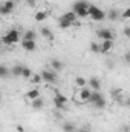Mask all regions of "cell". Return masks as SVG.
<instances>
[{
	"mask_svg": "<svg viewBox=\"0 0 130 132\" xmlns=\"http://www.w3.org/2000/svg\"><path fill=\"white\" fill-rule=\"evenodd\" d=\"M89 8H90V3H87L86 0H78L73 3V12L78 15V17H89Z\"/></svg>",
	"mask_w": 130,
	"mask_h": 132,
	"instance_id": "cell-1",
	"label": "cell"
},
{
	"mask_svg": "<svg viewBox=\"0 0 130 132\" xmlns=\"http://www.w3.org/2000/svg\"><path fill=\"white\" fill-rule=\"evenodd\" d=\"M18 40H20V32L17 29H9L2 37V42L5 45H15V43H18Z\"/></svg>",
	"mask_w": 130,
	"mask_h": 132,
	"instance_id": "cell-2",
	"label": "cell"
},
{
	"mask_svg": "<svg viewBox=\"0 0 130 132\" xmlns=\"http://www.w3.org/2000/svg\"><path fill=\"white\" fill-rule=\"evenodd\" d=\"M89 17L92 20H95V22H101V20L106 19V12L103 9H99L98 6H95V5H90V8H89Z\"/></svg>",
	"mask_w": 130,
	"mask_h": 132,
	"instance_id": "cell-3",
	"label": "cell"
},
{
	"mask_svg": "<svg viewBox=\"0 0 130 132\" xmlns=\"http://www.w3.org/2000/svg\"><path fill=\"white\" fill-rule=\"evenodd\" d=\"M95 108H98V109H103L104 106H106V98L103 97V94L99 92V91H94L92 92V97H90V100H89Z\"/></svg>",
	"mask_w": 130,
	"mask_h": 132,
	"instance_id": "cell-4",
	"label": "cell"
},
{
	"mask_svg": "<svg viewBox=\"0 0 130 132\" xmlns=\"http://www.w3.org/2000/svg\"><path fill=\"white\" fill-rule=\"evenodd\" d=\"M14 6H15V3H14L12 0H6V2L2 5V8H0V12H2L3 15H8V14H11V12L14 11Z\"/></svg>",
	"mask_w": 130,
	"mask_h": 132,
	"instance_id": "cell-5",
	"label": "cell"
},
{
	"mask_svg": "<svg viewBox=\"0 0 130 132\" xmlns=\"http://www.w3.org/2000/svg\"><path fill=\"white\" fill-rule=\"evenodd\" d=\"M41 77H43V80L48 81V83H54V81L57 80V74H55V71H49V69L43 71V72H41Z\"/></svg>",
	"mask_w": 130,
	"mask_h": 132,
	"instance_id": "cell-6",
	"label": "cell"
},
{
	"mask_svg": "<svg viewBox=\"0 0 130 132\" xmlns=\"http://www.w3.org/2000/svg\"><path fill=\"white\" fill-rule=\"evenodd\" d=\"M66 103H67V98H66L63 94H55V97H54V104H55V108L61 109V108L66 106Z\"/></svg>",
	"mask_w": 130,
	"mask_h": 132,
	"instance_id": "cell-7",
	"label": "cell"
},
{
	"mask_svg": "<svg viewBox=\"0 0 130 132\" xmlns=\"http://www.w3.org/2000/svg\"><path fill=\"white\" fill-rule=\"evenodd\" d=\"M98 38H101V42L103 40H113V32L110 31V29H99L97 32Z\"/></svg>",
	"mask_w": 130,
	"mask_h": 132,
	"instance_id": "cell-8",
	"label": "cell"
},
{
	"mask_svg": "<svg viewBox=\"0 0 130 132\" xmlns=\"http://www.w3.org/2000/svg\"><path fill=\"white\" fill-rule=\"evenodd\" d=\"M78 94H80V100H81V101H89V100H90V97H92V89L81 88Z\"/></svg>",
	"mask_w": 130,
	"mask_h": 132,
	"instance_id": "cell-9",
	"label": "cell"
},
{
	"mask_svg": "<svg viewBox=\"0 0 130 132\" xmlns=\"http://www.w3.org/2000/svg\"><path fill=\"white\" fill-rule=\"evenodd\" d=\"M22 48L25 49V51H35V48H37V45H35V40H23L22 42Z\"/></svg>",
	"mask_w": 130,
	"mask_h": 132,
	"instance_id": "cell-10",
	"label": "cell"
},
{
	"mask_svg": "<svg viewBox=\"0 0 130 132\" xmlns=\"http://www.w3.org/2000/svg\"><path fill=\"white\" fill-rule=\"evenodd\" d=\"M99 45H101V54H107V52L112 49L113 42H112V40H103Z\"/></svg>",
	"mask_w": 130,
	"mask_h": 132,
	"instance_id": "cell-11",
	"label": "cell"
},
{
	"mask_svg": "<svg viewBox=\"0 0 130 132\" xmlns=\"http://www.w3.org/2000/svg\"><path fill=\"white\" fill-rule=\"evenodd\" d=\"M89 86H90L92 91H99L101 89V81L97 77H92V78H89Z\"/></svg>",
	"mask_w": 130,
	"mask_h": 132,
	"instance_id": "cell-12",
	"label": "cell"
},
{
	"mask_svg": "<svg viewBox=\"0 0 130 132\" xmlns=\"http://www.w3.org/2000/svg\"><path fill=\"white\" fill-rule=\"evenodd\" d=\"M23 69H25V66H22V65H15L14 68H12V75L14 77H22L23 75Z\"/></svg>",
	"mask_w": 130,
	"mask_h": 132,
	"instance_id": "cell-13",
	"label": "cell"
},
{
	"mask_svg": "<svg viewBox=\"0 0 130 132\" xmlns=\"http://www.w3.org/2000/svg\"><path fill=\"white\" fill-rule=\"evenodd\" d=\"M38 97H40V91H38V89H31V91L26 94V98L31 100V101H34V100L38 98Z\"/></svg>",
	"mask_w": 130,
	"mask_h": 132,
	"instance_id": "cell-14",
	"label": "cell"
},
{
	"mask_svg": "<svg viewBox=\"0 0 130 132\" xmlns=\"http://www.w3.org/2000/svg\"><path fill=\"white\" fill-rule=\"evenodd\" d=\"M58 25L61 26V29H67V28H70V26H72L73 23H70V22H69L67 19H64V17L61 15V17H60V20H58Z\"/></svg>",
	"mask_w": 130,
	"mask_h": 132,
	"instance_id": "cell-15",
	"label": "cell"
},
{
	"mask_svg": "<svg viewBox=\"0 0 130 132\" xmlns=\"http://www.w3.org/2000/svg\"><path fill=\"white\" fill-rule=\"evenodd\" d=\"M46 17H48V11H37L35 15H34V19H35L37 22H43Z\"/></svg>",
	"mask_w": 130,
	"mask_h": 132,
	"instance_id": "cell-16",
	"label": "cell"
},
{
	"mask_svg": "<svg viewBox=\"0 0 130 132\" xmlns=\"http://www.w3.org/2000/svg\"><path fill=\"white\" fill-rule=\"evenodd\" d=\"M40 32H41V35H43L44 38H48V40H54V34L51 32V29H49V28H41V29H40Z\"/></svg>",
	"mask_w": 130,
	"mask_h": 132,
	"instance_id": "cell-17",
	"label": "cell"
},
{
	"mask_svg": "<svg viewBox=\"0 0 130 132\" xmlns=\"http://www.w3.org/2000/svg\"><path fill=\"white\" fill-rule=\"evenodd\" d=\"M51 66H52V71H61L63 69V63L60 60H57V59L51 60Z\"/></svg>",
	"mask_w": 130,
	"mask_h": 132,
	"instance_id": "cell-18",
	"label": "cell"
},
{
	"mask_svg": "<svg viewBox=\"0 0 130 132\" xmlns=\"http://www.w3.org/2000/svg\"><path fill=\"white\" fill-rule=\"evenodd\" d=\"M63 17H64V19H67V20H69L70 23H75V20H77V17H78V15H77V14H75L73 11H69V12L63 14Z\"/></svg>",
	"mask_w": 130,
	"mask_h": 132,
	"instance_id": "cell-19",
	"label": "cell"
},
{
	"mask_svg": "<svg viewBox=\"0 0 130 132\" xmlns=\"http://www.w3.org/2000/svg\"><path fill=\"white\" fill-rule=\"evenodd\" d=\"M75 85L81 89V88H86L87 81H86V78H84V77H77V78H75Z\"/></svg>",
	"mask_w": 130,
	"mask_h": 132,
	"instance_id": "cell-20",
	"label": "cell"
},
{
	"mask_svg": "<svg viewBox=\"0 0 130 132\" xmlns=\"http://www.w3.org/2000/svg\"><path fill=\"white\" fill-rule=\"evenodd\" d=\"M35 37H37V34L34 32L32 29H28V31H25L23 40H35Z\"/></svg>",
	"mask_w": 130,
	"mask_h": 132,
	"instance_id": "cell-21",
	"label": "cell"
},
{
	"mask_svg": "<svg viewBox=\"0 0 130 132\" xmlns=\"http://www.w3.org/2000/svg\"><path fill=\"white\" fill-rule=\"evenodd\" d=\"M90 51L95 52V54H101V45L97 43V42H92V45H90Z\"/></svg>",
	"mask_w": 130,
	"mask_h": 132,
	"instance_id": "cell-22",
	"label": "cell"
},
{
	"mask_svg": "<svg viewBox=\"0 0 130 132\" xmlns=\"http://www.w3.org/2000/svg\"><path fill=\"white\" fill-rule=\"evenodd\" d=\"M63 131L64 132H77V128L72 123H66V125H63Z\"/></svg>",
	"mask_w": 130,
	"mask_h": 132,
	"instance_id": "cell-23",
	"label": "cell"
},
{
	"mask_svg": "<svg viewBox=\"0 0 130 132\" xmlns=\"http://www.w3.org/2000/svg\"><path fill=\"white\" fill-rule=\"evenodd\" d=\"M32 108H34V109H41V108H43V100L40 98V97H38V98H35L32 101Z\"/></svg>",
	"mask_w": 130,
	"mask_h": 132,
	"instance_id": "cell-24",
	"label": "cell"
},
{
	"mask_svg": "<svg viewBox=\"0 0 130 132\" xmlns=\"http://www.w3.org/2000/svg\"><path fill=\"white\" fill-rule=\"evenodd\" d=\"M31 81H32L34 85H38V83H41L43 81V77H41V74H35L31 77Z\"/></svg>",
	"mask_w": 130,
	"mask_h": 132,
	"instance_id": "cell-25",
	"label": "cell"
},
{
	"mask_svg": "<svg viewBox=\"0 0 130 132\" xmlns=\"http://www.w3.org/2000/svg\"><path fill=\"white\" fill-rule=\"evenodd\" d=\"M22 77H25V78H31V77H32V71H31L29 68L25 66V69H23V75H22Z\"/></svg>",
	"mask_w": 130,
	"mask_h": 132,
	"instance_id": "cell-26",
	"label": "cell"
},
{
	"mask_svg": "<svg viewBox=\"0 0 130 132\" xmlns=\"http://www.w3.org/2000/svg\"><path fill=\"white\" fill-rule=\"evenodd\" d=\"M0 75H2L3 78L8 75V68H6V66H0Z\"/></svg>",
	"mask_w": 130,
	"mask_h": 132,
	"instance_id": "cell-27",
	"label": "cell"
},
{
	"mask_svg": "<svg viewBox=\"0 0 130 132\" xmlns=\"http://www.w3.org/2000/svg\"><path fill=\"white\" fill-rule=\"evenodd\" d=\"M121 17H123L124 20H129V19H130V8H127V9L123 12V15H121Z\"/></svg>",
	"mask_w": 130,
	"mask_h": 132,
	"instance_id": "cell-28",
	"label": "cell"
},
{
	"mask_svg": "<svg viewBox=\"0 0 130 132\" xmlns=\"http://www.w3.org/2000/svg\"><path fill=\"white\" fill-rule=\"evenodd\" d=\"M109 17H110V20H116V17H118V12L112 9V11L109 12Z\"/></svg>",
	"mask_w": 130,
	"mask_h": 132,
	"instance_id": "cell-29",
	"label": "cell"
},
{
	"mask_svg": "<svg viewBox=\"0 0 130 132\" xmlns=\"http://www.w3.org/2000/svg\"><path fill=\"white\" fill-rule=\"evenodd\" d=\"M124 35H126L127 38H130V26H127V28H124Z\"/></svg>",
	"mask_w": 130,
	"mask_h": 132,
	"instance_id": "cell-30",
	"label": "cell"
},
{
	"mask_svg": "<svg viewBox=\"0 0 130 132\" xmlns=\"http://www.w3.org/2000/svg\"><path fill=\"white\" fill-rule=\"evenodd\" d=\"M28 5L29 6H35V0H28Z\"/></svg>",
	"mask_w": 130,
	"mask_h": 132,
	"instance_id": "cell-31",
	"label": "cell"
},
{
	"mask_svg": "<svg viewBox=\"0 0 130 132\" xmlns=\"http://www.w3.org/2000/svg\"><path fill=\"white\" fill-rule=\"evenodd\" d=\"M126 57H127V60H129V62H130V51H129V52H127V54H126Z\"/></svg>",
	"mask_w": 130,
	"mask_h": 132,
	"instance_id": "cell-32",
	"label": "cell"
}]
</instances>
